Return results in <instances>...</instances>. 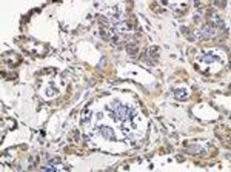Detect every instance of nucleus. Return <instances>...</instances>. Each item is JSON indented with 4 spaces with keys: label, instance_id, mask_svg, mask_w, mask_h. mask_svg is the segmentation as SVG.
Here are the masks:
<instances>
[{
    "label": "nucleus",
    "instance_id": "obj_1",
    "mask_svg": "<svg viewBox=\"0 0 231 172\" xmlns=\"http://www.w3.org/2000/svg\"><path fill=\"white\" fill-rule=\"evenodd\" d=\"M113 115H114V118H117V120H128V118L132 115V112H131V109L126 108V106L117 105V108H116L114 112H113Z\"/></svg>",
    "mask_w": 231,
    "mask_h": 172
},
{
    "label": "nucleus",
    "instance_id": "obj_2",
    "mask_svg": "<svg viewBox=\"0 0 231 172\" xmlns=\"http://www.w3.org/2000/svg\"><path fill=\"white\" fill-rule=\"evenodd\" d=\"M213 36H214V26L211 23L205 25L199 31V37H200V39H210V37H213Z\"/></svg>",
    "mask_w": 231,
    "mask_h": 172
},
{
    "label": "nucleus",
    "instance_id": "obj_3",
    "mask_svg": "<svg viewBox=\"0 0 231 172\" xmlns=\"http://www.w3.org/2000/svg\"><path fill=\"white\" fill-rule=\"evenodd\" d=\"M131 28H132V26L128 23V22H120V23L116 25V29H117L119 32H130Z\"/></svg>",
    "mask_w": 231,
    "mask_h": 172
},
{
    "label": "nucleus",
    "instance_id": "obj_4",
    "mask_svg": "<svg viewBox=\"0 0 231 172\" xmlns=\"http://www.w3.org/2000/svg\"><path fill=\"white\" fill-rule=\"evenodd\" d=\"M100 131H102V134H105V137H107V138L113 140V135H114V134H113V131L109 128H102Z\"/></svg>",
    "mask_w": 231,
    "mask_h": 172
},
{
    "label": "nucleus",
    "instance_id": "obj_5",
    "mask_svg": "<svg viewBox=\"0 0 231 172\" xmlns=\"http://www.w3.org/2000/svg\"><path fill=\"white\" fill-rule=\"evenodd\" d=\"M202 60H203V62H207V63H211V62H216L217 59H216V57H213V55H203Z\"/></svg>",
    "mask_w": 231,
    "mask_h": 172
},
{
    "label": "nucleus",
    "instance_id": "obj_6",
    "mask_svg": "<svg viewBox=\"0 0 231 172\" xmlns=\"http://www.w3.org/2000/svg\"><path fill=\"white\" fill-rule=\"evenodd\" d=\"M174 92H176V95H179L180 98H185V97H187V91H182V89H176V91H174Z\"/></svg>",
    "mask_w": 231,
    "mask_h": 172
},
{
    "label": "nucleus",
    "instance_id": "obj_7",
    "mask_svg": "<svg viewBox=\"0 0 231 172\" xmlns=\"http://www.w3.org/2000/svg\"><path fill=\"white\" fill-rule=\"evenodd\" d=\"M88 117H89V109L86 108L85 111H83V117H82V121H83V123H85V121L88 120Z\"/></svg>",
    "mask_w": 231,
    "mask_h": 172
}]
</instances>
